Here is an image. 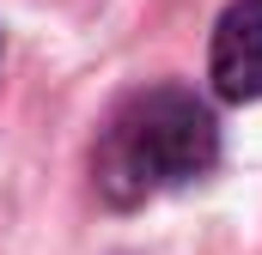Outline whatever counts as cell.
Returning <instances> with one entry per match:
<instances>
[{
    "label": "cell",
    "mask_w": 262,
    "mask_h": 255,
    "mask_svg": "<svg viewBox=\"0 0 262 255\" xmlns=\"http://www.w3.org/2000/svg\"><path fill=\"white\" fill-rule=\"evenodd\" d=\"M220 122L189 85H146L116 104L98 134L92 176L110 207H140L165 189H183L213 170Z\"/></svg>",
    "instance_id": "1"
},
{
    "label": "cell",
    "mask_w": 262,
    "mask_h": 255,
    "mask_svg": "<svg viewBox=\"0 0 262 255\" xmlns=\"http://www.w3.org/2000/svg\"><path fill=\"white\" fill-rule=\"evenodd\" d=\"M207 79L226 104H256L262 97V0H232L220 12Z\"/></svg>",
    "instance_id": "2"
}]
</instances>
